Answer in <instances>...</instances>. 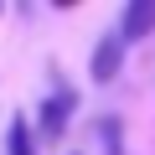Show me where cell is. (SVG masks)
<instances>
[{"instance_id": "obj_1", "label": "cell", "mask_w": 155, "mask_h": 155, "mask_svg": "<svg viewBox=\"0 0 155 155\" xmlns=\"http://www.w3.org/2000/svg\"><path fill=\"white\" fill-rule=\"evenodd\" d=\"M72 104H78L72 88H57V93L41 104V134H47V140H62V129H67V119H72Z\"/></svg>"}, {"instance_id": "obj_4", "label": "cell", "mask_w": 155, "mask_h": 155, "mask_svg": "<svg viewBox=\"0 0 155 155\" xmlns=\"http://www.w3.org/2000/svg\"><path fill=\"white\" fill-rule=\"evenodd\" d=\"M5 155H36V150H31V124H26V119H11V129H5Z\"/></svg>"}, {"instance_id": "obj_2", "label": "cell", "mask_w": 155, "mask_h": 155, "mask_svg": "<svg viewBox=\"0 0 155 155\" xmlns=\"http://www.w3.org/2000/svg\"><path fill=\"white\" fill-rule=\"evenodd\" d=\"M155 31V0H129L124 5V26H119V41H145Z\"/></svg>"}, {"instance_id": "obj_3", "label": "cell", "mask_w": 155, "mask_h": 155, "mask_svg": "<svg viewBox=\"0 0 155 155\" xmlns=\"http://www.w3.org/2000/svg\"><path fill=\"white\" fill-rule=\"evenodd\" d=\"M119 62H124V41H119V31H114V36H104V41L93 47V62H88L93 83H109V78H119Z\"/></svg>"}]
</instances>
